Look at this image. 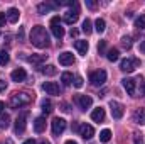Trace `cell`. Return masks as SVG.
Wrapping results in <instances>:
<instances>
[{
    "mask_svg": "<svg viewBox=\"0 0 145 144\" xmlns=\"http://www.w3.org/2000/svg\"><path fill=\"white\" fill-rule=\"evenodd\" d=\"M105 27H106L105 20H103V19H96V22H95V31L101 34V32H105Z\"/></svg>",
    "mask_w": 145,
    "mask_h": 144,
    "instance_id": "26",
    "label": "cell"
},
{
    "mask_svg": "<svg viewBox=\"0 0 145 144\" xmlns=\"http://www.w3.org/2000/svg\"><path fill=\"white\" fill-rule=\"evenodd\" d=\"M32 100H34V95H31V93H27V92H17V93H14L12 98H10V107L12 108L25 107V105H29Z\"/></svg>",
    "mask_w": 145,
    "mask_h": 144,
    "instance_id": "2",
    "label": "cell"
},
{
    "mask_svg": "<svg viewBox=\"0 0 145 144\" xmlns=\"http://www.w3.org/2000/svg\"><path fill=\"white\" fill-rule=\"evenodd\" d=\"M61 81H63V85H64V87H69V85H71L72 83V75L71 73H63V75H61Z\"/></svg>",
    "mask_w": 145,
    "mask_h": 144,
    "instance_id": "27",
    "label": "cell"
},
{
    "mask_svg": "<svg viewBox=\"0 0 145 144\" xmlns=\"http://www.w3.org/2000/svg\"><path fill=\"white\" fill-rule=\"evenodd\" d=\"M118 56H120V51L116 48H111V49H108V53H106V58H108V61H111V63L116 61Z\"/></svg>",
    "mask_w": 145,
    "mask_h": 144,
    "instance_id": "23",
    "label": "cell"
},
{
    "mask_svg": "<svg viewBox=\"0 0 145 144\" xmlns=\"http://www.w3.org/2000/svg\"><path fill=\"white\" fill-rule=\"evenodd\" d=\"M5 20H7V14H0V27L5 24Z\"/></svg>",
    "mask_w": 145,
    "mask_h": 144,
    "instance_id": "38",
    "label": "cell"
},
{
    "mask_svg": "<svg viewBox=\"0 0 145 144\" xmlns=\"http://www.w3.org/2000/svg\"><path fill=\"white\" fill-rule=\"evenodd\" d=\"M140 51H142V53L145 54V41L142 42V44H140Z\"/></svg>",
    "mask_w": 145,
    "mask_h": 144,
    "instance_id": "44",
    "label": "cell"
},
{
    "mask_svg": "<svg viewBox=\"0 0 145 144\" xmlns=\"http://www.w3.org/2000/svg\"><path fill=\"white\" fill-rule=\"evenodd\" d=\"M61 110H63V112H69V107H68V104H61Z\"/></svg>",
    "mask_w": 145,
    "mask_h": 144,
    "instance_id": "41",
    "label": "cell"
},
{
    "mask_svg": "<svg viewBox=\"0 0 145 144\" xmlns=\"http://www.w3.org/2000/svg\"><path fill=\"white\" fill-rule=\"evenodd\" d=\"M121 46H123L125 49H130V48H132V39L128 36H123L121 37Z\"/></svg>",
    "mask_w": 145,
    "mask_h": 144,
    "instance_id": "33",
    "label": "cell"
},
{
    "mask_svg": "<svg viewBox=\"0 0 145 144\" xmlns=\"http://www.w3.org/2000/svg\"><path fill=\"white\" fill-rule=\"evenodd\" d=\"M74 48L78 49V53H79L81 56H86V53H88V49H89V46H88V41H81V39L74 41Z\"/></svg>",
    "mask_w": 145,
    "mask_h": 144,
    "instance_id": "16",
    "label": "cell"
},
{
    "mask_svg": "<svg viewBox=\"0 0 145 144\" xmlns=\"http://www.w3.org/2000/svg\"><path fill=\"white\" fill-rule=\"evenodd\" d=\"M64 144H78V143H76V141H72V139H69V141H66Z\"/></svg>",
    "mask_w": 145,
    "mask_h": 144,
    "instance_id": "45",
    "label": "cell"
},
{
    "mask_svg": "<svg viewBox=\"0 0 145 144\" xmlns=\"http://www.w3.org/2000/svg\"><path fill=\"white\" fill-rule=\"evenodd\" d=\"M78 17H79V9H78V3L74 5V10H69L66 15H64V22L66 24H74L76 20H78Z\"/></svg>",
    "mask_w": 145,
    "mask_h": 144,
    "instance_id": "13",
    "label": "cell"
},
{
    "mask_svg": "<svg viewBox=\"0 0 145 144\" xmlns=\"http://www.w3.org/2000/svg\"><path fill=\"white\" fill-rule=\"evenodd\" d=\"M64 129H66V120L61 119V117H56L52 120V134L54 136H61L64 132Z\"/></svg>",
    "mask_w": 145,
    "mask_h": 144,
    "instance_id": "8",
    "label": "cell"
},
{
    "mask_svg": "<svg viewBox=\"0 0 145 144\" xmlns=\"http://www.w3.org/2000/svg\"><path fill=\"white\" fill-rule=\"evenodd\" d=\"M86 5H88L89 9H95V7H96V3H95V2H91V0H86Z\"/></svg>",
    "mask_w": 145,
    "mask_h": 144,
    "instance_id": "40",
    "label": "cell"
},
{
    "mask_svg": "<svg viewBox=\"0 0 145 144\" xmlns=\"http://www.w3.org/2000/svg\"><path fill=\"white\" fill-rule=\"evenodd\" d=\"M5 88H7V81L0 80V92H5Z\"/></svg>",
    "mask_w": 145,
    "mask_h": 144,
    "instance_id": "39",
    "label": "cell"
},
{
    "mask_svg": "<svg viewBox=\"0 0 145 144\" xmlns=\"http://www.w3.org/2000/svg\"><path fill=\"white\" fill-rule=\"evenodd\" d=\"M105 49H106V41H100V44H98V53H100V54H105Z\"/></svg>",
    "mask_w": 145,
    "mask_h": 144,
    "instance_id": "34",
    "label": "cell"
},
{
    "mask_svg": "<svg viewBox=\"0 0 145 144\" xmlns=\"http://www.w3.org/2000/svg\"><path fill=\"white\" fill-rule=\"evenodd\" d=\"M137 81H140V97H144V95H145V87H144V78H142V76H138V78H137Z\"/></svg>",
    "mask_w": 145,
    "mask_h": 144,
    "instance_id": "36",
    "label": "cell"
},
{
    "mask_svg": "<svg viewBox=\"0 0 145 144\" xmlns=\"http://www.w3.org/2000/svg\"><path fill=\"white\" fill-rule=\"evenodd\" d=\"M10 78H12L14 81H24V80L27 78V73H25L24 68H17V70H14V71H12Z\"/></svg>",
    "mask_w": 145,
    "mask_h": 144,
    "instance_id": "17",
    "label": "cell"
},
{
    "mask_svg": "<svg viewBox=\"0 0 145 144\" xmlns=\"http://www.w3.org/2000/svg\"><path fill=\"white\" fill-rule=\"evenodd\" d=\"M40 71L44 73V75H47V76H52V75H56V66H52V65H47V66H40Z\"/></svg>",
    "mask_w": 145,
    "mask_h": 144,
    "instance_id": "25",
    "label": "cell"
},
{
    "mask_svg": "<svg viewBox=\"0 0 145 144\" xmlns=\"http://www.w3.org/2000/svg\"><path fill=\"white\" fill-rule=\"evenodd\" d=\"M74 87H76V88H81V87H83V78H81V76H76V78H74Z\"/></svg>",
    "mask_w": 145,
    "mask_h": 144,
    "instance_id": "37",
    "label": "cell"
},
{
    "mask_svg": "<svg viewBox=\"0 0 145 144\" xmlns=\"http://www.w3.org/2000/svg\"><path fill=\"white\" fill-rule=\"evenodd\" d=\"M44 129H46V119L44 117H37L34 120V131L37 134H40V132H44Z\"/></svg>",
    "mask_w": 145,
    "mask_h": 144,
    "instance_id": "20",
    "label": "cell"
},
{
    "mask_svg": "<svg viewBox=\"0 0 145 144\" xmlns=\"http://www.w3.org/2000/svg\"><path fill=\"white\" fill-rule=\"evenodd\" d=\"M135 27L137 29H145V15H140V17H137L135 19Z\"/></svg>",
    "mask_w": 145,
    "mask_h": 144,
    "instance_id": "31",
    "label": "cell"
},
{
    "mask_svg": "<svg viewBox=\"0 0 145 144\" xmlns=\"http://www.w3.org/2000/svg\"><path fill=\"white\" fill-rule=\"evenodd\" d=\"M110 110H111L113 119H121V117H123V114H125L123 105H121L120 102H116V100H111V102H110Z\"/></svg>",
    "mask_w": 145,
    "mask_h": 144,
    "instance_id": "9",
    "label": "cell"
},
{
    "mask_svg": "<svg viewBox=\"0 0 145 144\" xmlns=\"http://www.w3.org/2000/svg\"><path fill=\"white\" fill-rule=\"evenodd\" d=\"M31 42L36 48H39V49L47 48L49 46V34H47L46 27H42V26L32 27V31H31Z\"/></svg>",
    "mask_w": 145,
    "mask_h": 144,
    "instance_id": "1",
    "label": "cell"
},
{
    "mask_svg": "<svg viewBox=\"0 0 145 144\" xmlns=\"http://www.w3.org/2000/svg\"><path fill=\"white\" fill-rule=\"evenodd\" d=\"M133 122L140 124V126H145V108H137L133 112Z\"/></svg>",
    "mask_w": 145,
    "mask_h": 144,
    "instance_id": "18",
    "label": "cell"
},
{
    "mask_svg": "<svg viewBox=\"0 0 145 144\" xmlns=\"http://www.w3.org/2000/svg\"><path fill=\"white\" fill-rule=\"evenodd\" d=\"M91 31H93V27H91V20H89V19H84V22H83V32L91 34Z\"/></svg>",
    "mask_w": 145,
    "mask_h": 144,
    "instance_id": "32",
    "label": "cell"
},
{
    "mask_svg": "<svg viewBox=\"0 0 145 144\" xmlns=\"http://www.w3.org/2000/svg\"><path fill=\"white\" fill-rule=\"evenodd\" d=\"M10 126V117L7 114H2L0 115V129H7Z\"/></svg>",
    "mask_w": 145,
    "mask_h": 144,
    "instance_id": "28",
    "label": "cell"
},
{
    "mask_svg": "<svg viewBox=\"0 0 145 144\" xmlns=\"http://www.w3.org/2000/svg\"><path fill=\"white\" fill-rule=\"evenodd\" d=\"M39 144H51V143H49V141H40Z\"/></svg>",
    "mask_w": 145,
    "mask_h": 144,
    "instance_id": "46",
    "label": "cell"
},
{
    "mask_svg": "<svg viewBox=\"0 0 145 144\" xmlns=\"http://www.w3.org/2000/svg\"><path fill=\"white\" fill-rule=\"evenodd\" d=\"M138 66H140V59H137V58H127V59H123L120 63V70L125 71V73L135 71Z\"/></svg>",
    "mask_w": 145,
    "mask_h": 144,
    "instance_id": "3",
    "label": "cell"
},
{
    "mask_svg": "<svg viewBox=\"0 0 145 144\" xmlns=\"http://www.w3.org/2000/svg\"><path fill=\"white\" fill-rule=\"evenodd\" d=\"M8 59H10L8 53H7L5 49H2V51H0V65H2V66H5V65L8 63Z\"/></svg>",
    "mask_w": 145,
    "mask_h": 144,
    "instance_id": "30",
    "label": "cell"
},
{
    "mask_svg": "<svg viewBox=\"0 0 145 144\" xmlns=\"http://www.w3.org/2000/svg\"><path fill=\"white\" fill-rule=\"evenodd\" d=\"M51 31H52L54 37H57V39H63L64 37V27L61 26L59 17H52L51 19Z\"/></svg>",
    "mask_w": 145,
    "mask_h": 144,
    "instance_id": "5",
    "label": "cell"
},
{
    "mask_svg": "<svg viewBox=\"0 0 145 144\" xmlns=\"http://www.w3.org/2000/svg\"><path fill=\"white\" fill-rule=\"evenodd\" d=\"M56 7H57V3H39L37 5V12L39 14H47L52 9H56Z\"/></svg>",
    "mask_w": 145,
    "mask_h": 144,
    "instance_id": "21",
    "label": "cell"
},
{
    "mask_svg": "<svg viewBox=\"0 0 145 144\" xmlns=\"http://www.w3.org/2000/svg\"><path fill=\"white\" fill-rule=\"evenodd\" d=\"M89 81L93 87H101L105 81H106V71L105 70H98V71H93L89 75Z\"/></svg>",
    "mask_w": 145,
    "mask_h": 144,
    "instance_id": "4",
    "label": "cell"
},
{
    "mask_svg": "<svg viewBox=\"0 0 145 144\" xmlns=\"http://www.w3.org/2000/svg\"><path fill=\"white\" fill-rule=\"evenodd\" d=\"M19 17H20V12H19V9L12 7V9H8V10H7V20H8L10 24H15V22H19Z\"/></svg>",
    "mask_w": 145,
    "mask_h": 144,
    "instance_id": "15",
    "label": "cell"
},
{
    "mask_svg": "<svg viewBox=\"0 0 145 144\" xmlns=\"http://www.w3.org/2000/svg\"><path fill=\"white\" fill-rule=\"evenodd\" d=\"M110 139H111V131H110V129H103V131L100 132V141H101V143H108Z\"/></svg>",
    "mask_w": 145,
    "mask_h": 144,
    "instance_id": "29",
    "label": "cell"
},
{
    "mask_svg": "<svg viewBox=\"0 0 145 144\" xmlns=\"http://www.w3.org/2000/svg\"><path fill=\"white\" fill-rule=\"evenodd\" d=\"M24 144H36L34 139H27V141H24Z\"/></svg>",
    "mask_w": 145,
    "mask_h": 144,
    "instance_id": "43",
    "label": "cell"
},
{
    "mask_svg": "<svg viewBox=\"0 0 145 144\" xmlns=\"http://www.w3.org/2000/svg\"><path fill=\"white\" fill-rule=\"evenodd\" d=\"M79 134L83 139H91L95 136V129L89 124H83V126H79Z\"/></svg>",
    "mask_w": 145,
    "mask_h": 144,
    "instance_id": "12",
    "label": "cell"
},
{
    "mask_svg": "<svg viewBox=\"0 0 145 144\" xmlns=\"http://www.w3.org/2000/svg\"><path fill=\"white\" fill-rule=\"evenodd\" d=\"M133 141H135V144H144V137H142V134L135 132V134H133Z\"/></svg>",
    "mask_w": 145,
    "mask_h": 144,
    "instance_id": "35",
    "label": "cell"
},
{
    "mask_svg": "<svg viewBox=\"0 0 145 144\" xmlns=\"http://www.w3.org/2000/svg\"><path fill=\"white\" fill-rule=\"evenodd\" d=\"M74 102L78 104V107L81 108V110H86V108H89L93 105V98L88 97V95H76L74 97Z\"/></svg>",
    "mask_w": 145,
    "mask_h": 144,
    "instance_id": "7",
    "label": "cell"
},
{
    "mask_svg": "<svg viewBox=\"0 0 145 144\" xmlns=\"http://www.w3.org/2000/svg\"><path fill=\"white\" fill-rule=\"evenodd\" d=\"M74 63V56H72V53L69 51H64V53H61L59 54V65H63V66H69Z\"/></svg>",
    "mask_w": 145,
    "mask_h": 144,
    "instance_id": "14",
    "label": "cell"
},
{
    "mask_svg": "<svg viewBox=\"0 0 145 144\" xmlns=\"http://www.w3.org/2000/svg\"><path fill=\"white\" fill-rule=\"evenodd\" d=\"M46 59V54H32V56H27V61L29 63H34V65H39Z\"/></svg>",
    "mask_w": 145,
    "mask_h": 144,
    "instance_id": "22",
    "label": "cell"
},
{
    "mask_svg": "<svg viewBox=\"0 0 145 144\" xmlns=\"http://www.w3.org/2000/svg\"><path fill=\"white\" fill-rule=\"evenodd\" d=\"M40 107H42V112H44V114H51V112H52V102H51L49 98H44L42 104H40Z\"/></svg>",
    "mask_w": 145,
    "mask_h": 144,
    "instance_id": "24",
    "label": "cell"
},
{
    "mask_svg": "<svg viewBox=\"0 0 145 144\" xmlns=\"http://www.w3.org/2000/svg\"><path fill=\"white\" fill-rule=\"evenodd\" d=\"M42 90H44L47 95H59V93H61L59 85L54 83V81H46V83L42 85Z\"/></svg>",
    "mask_w": 145,
    "mask_h": 144,
    "instance_id": "10",
    "label": "cell"
},
{
    "mask_svg": "<svg viewBox=\"0 0 145 144\" xmlns=\"http://www.w3.org/2000/svg\"><path fill=\"white\" fill-rule=\"evenodd\" d=\"M121 83H123V88L127 90V93H128V95H135L137 80H133V78H123V80H121Z\"/></svg>",
    "mask_w": 145,
    "mask_h": 144,
    "instance_id": "11",
    "label": "cell"
},
{
    "mask_svg": "<svg viewBox=\"0 0 145 144\" xmlns=\"http://www.w3.org/2000/svg\"><path fill=\"white\" fill-rule=\"evenodd\" d=\"M91 119H93L95 122H103V120H105V108H101V107L95 108V110L91 112Z\"/></svg>",
    "mask_w": 145,
    "mask_h": 144,
    "instance_id": "19",
    "label": "cell"
},
{
    "mask_svg": "<svg viewBox=\"0 0 145 144\" xmlns=\"http://www.w3.org/2000/svg\"><path fill=\"white\" fill-rule=\"evenodd\" d=\"M3 108H5V104H3V102H2V100H0V115H2V114H3Z\"/></svg>",
    "mask_w": 145,
    "mask_h": 144,
    "instance_id": "42",
    "label": "cell"
},
{
    "mask_svg": "<svg viewBox=\"0 0 145 144\" xmlns=\"http://www.w3.org/2000/svg\"><path fill=\"white\" fill-rule=\"evenodd\" d=\"M27 112H22V114H19V117H17V120H15V134H22L24 131H25V126H27Z\"/></svg>",
    "mask_w": 145,
    "mask_h": 144,
    "instance_id": "6",
    "label": "cell"
}]
</instances>
